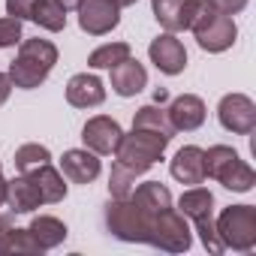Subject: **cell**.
Segmentation results:
<instances>
[{
  "label": "cell",
  "instance_id": "obj_1",
  "mask_svg": "<svg viewBox=\"0 0 256 256\" xmlns=\"http://www.w3.org/2000/svg\"><path fill=\"white\" fill-rule=\"evenodd\" d=\"M54 64H58V46L52 40H40V36L36 40H22L18 42V54L10 64L6 76H10L12 88L34 90L52 76Z\"/></svg>",
  "mask_w": 256,
  "mask_h": 256
},
{
  "label": "cell",
  "instance_id": "obj_2",
  "mask_svg": "<svg viewBox=\"0 0 256 256\" xmlns=\"http://www.w3.org/2000/svg\"><path fill=\"white\" fill-rule=\"evenodd\" d=\"M202 163H205V178H214L232 193H250L256 184V172L229 145H211L208 151H202Z\"/></svg>",
  "mask_w": 256,
  "mask_h": 256
},
{
  "label": "cell",
  "instance_id": "obj_3",
  "mask_svg": "<svg viewBox=\"0 0 256 256\" xmlns=\"http://www.w3.org/2000/svg\"><path fill=\"white\" fill-rule=\"evenodd\" d=\"M169 136L151 133V130H133V133H124L118 148H114V160L126 169H133L136 175H145L151 166H157L169 148Z\"/></svg>",
  "mask_w": 256,
  "mask_h": 256
},
{
  "label": "cell",
  "instance_id": "obj_4",
  "mask_svg": "<svg viewBox=\"0 0 256 256\" xmlns=\"http://www.w3.org/2000/svg\"><path fill=\"white\" fill-rule=\"evenodd\" d=\"M151 217H154V214L142 211L130 196H124V199H108V205H106V211H102V220H106L108 235H114L118 241H126V244H148Z\"/></svg>",
  "mask_w": 256,
  "mask_h": 256
},
{
  "label": "cell",
  "instance_id": "obj_5",
  "mask_svg": "<svg viewBox=\"0 0 256 256\" xmlns=\"http://www.w3.org/2000/svg\"><path fill=\"white\" fill-rule=\"evenodd\" d=\"M178 211L196 226L202 247H205L208 253L220 256V253H223V244H220L217 229H214V193L205 190V187H199V184H196V187H187V190L181 193V199H178Z\"/></svg>",
  "mask_w": 256,
  "mask_h": 256
},
{
  "label": "cell",
  "instance_id": "obj_6",
  "mask_svg": "<svg viewBox=\"0 0 256 256\" xmlns=\"http://www.w3.org/2000/svg\"><path fill=\"white\" fill-rule=\"evenodd\" d=\"M217 238L223 250L250 253L256 247V208L253 205H229L214 220Z\"/></svg>",
  "mask_w": 256,
  "mask_h": 256
},
{
  "label": "cell",
  "instance_id": "obj_7",
  "mask_svg": "<svg viewBox=\"0 0 256 256\" xmlns=\"http://www.w3.org/2000/svg\"><path fill=\"white\" fill-rule=\"evenodd\" d=\"M148 244L166 253H187L193 247V229L190 220L178 211V208H166L160 214L151 217V232H148Z\"/></svg>",
  "mask_w": 256,
  "mask_h": 256
},
{
  "label": "cell",
  "instance_id": "obj_8",
  "mask_svg": "<svg viewBox=\"0 0 256 256\" xmlns=\"http://www.w3.org/2000/svg\"><path fill=\"white\" fill-rule=\"evenodd\" d=\"M217 120L232 136H250L256 130V102L247 94H226L217 102Z\"/></svg>",
  "mask_w": 256,
  "mask_h": 256
},
{
  "label": "cell",
  "instance_id": "obj_9",
  "mask_svg": "<svg viewBox=\"0 0 256 256\" xmlns=\"http://www.w3.org/2000/svg\"><path fill=\"white\" fill-rule=\"evenodd\" d=\"M193 36H196V42H199L202 52H208V54H223V52H229V48L235 46V40H238V24H235L232 16L211 12V16L193 30Z\"/></svg>",
  "mask_w": 256,
  "mask_h": 256
},
{
  "label": "cell",
  "instance_id": "obj_10",
  "mask_svg": "<svg viewBox=\"0 0 256 256\" xmlns=\"http://www.w3.org/2000/svg\"><path fill=\"white\" fill-rule=\"evenodd\" d=\"M120 136H124L120 124L114 118H108V114H94L82 126V142L96 157H112L114 148H118V142H120Z\"/></svg>",
  "mask_w": 256,
  "mask_h": 256
},
{
  "label": "cell",
  "instance_id": "obj_11",
  "mask_svg": "<svg viewBox=\"0 0 256 256\" xmlns=\"http://www.w3.org/2000/svg\"><path fill=\"white\" fill-rule=\"evenodd\" d=\"M120 24V10L112 0H82L78 4V28L88 36H106Z\"/></svg>",
  "mask_w": 256,
  "mask_h": 256
},
{
  "label": "cell",
  "instance_id": "obj_12",
  "mask_svg": "<svg viewBox=\"0 0 256 256\" xmlns=\"http://www.w3.org/2000/svg\"><path fill=\"white\" fill-rule=\"evenodd\" d=\"M148 58L163 76H181L187 70V48L175 34H160L157 40H151Z\"/></svg>",
  "mask_w": 256,
  "mask_h": 256
},
{
  "label": "cell",
  "instance_id": "obj_13",
  "mask_svg": "<svg viewBox=\"0 0 256 256\" xmlns=\"http://www.w3.org/2000/svg\"><path fill=\"white\" fill-rule=\"evenodd\" d=\"M166 114H169V124L175 126V133H193V130H199V126L205 124L208 108H205V100L202 96L181 94V96H175L169 102Z\"/></svg>",
  "mask_w": 256,
  "mask_h": 256
},
{
  "label": "cell",
  "instance_id": "obj_14",
  "mask_svg": "<svg viewBox=\"0 0 256 256\" xmlns=\"http://www.w3.org/2000/svg\"><path fill=\"white\" fill-rule=\"evenodd\" d=\"M102 172V163L88 148H70L60 157V175L72 184H94Z\"/></svg>",
  "mask_w": 256,
  "mask_h": 256
},
{
  "label": "cell",
  "instance_id": "obj_15",
  "mask_svg": "<svg viewBox=\"0 0 256 256\" xmlns=\"http://www.w3.org/2000/svg\"><path fill=\"white\" fill-rule=\"evenodd\" d=\"M66 102L72 108H96L106 102V84L94 72H76L66 82Z\"/></svg>",
  "mask_w": 256,
  "mask_h": 256
},
{
  "label": "cell",
  "instance_id": "obj_16",
  "mask_svg": "<svg viewBox=\"0 0 256 256\" xmlns=\"http://www.w3.org/2000/svg\"><path fill=\"white\" fill-rule=\"evenodd\" d=\"M108 72H112V90L118 96H136L148 88V70L133 54L126 60H120L118 66H112Z\"/></svg>",
  "mask_w": 256,
  "mask_h": 256
},
{
  "label": "cell",
  "instance_id": "obj_17",
  "mask_svg": "<svg viewBox=\"0 0 256 256\" xmlns=\"http://www.w3.org/2000/svg\"><path fill=\"white\" fill-rule=\"evenodd\" d=\"M169 172L178 184H187V187H196L205 181V163H202V148L199 145H184L178 148V154L172 157L169 163Z\"/></svg>",
  "mask_w": 256,
  "mask_h": 256
},
{
  "label": "cell",
  "instance_id": "obj_18",
  "mask_svg": "<svg viewBox=\"0 0 256 256\" xmlns=\"http://www.w3.org/2000/svg\"><path fill=\"white\" fill-rule=\"evenodd\" d=\"M28 178H30V184L36 187L42 205H58V202L66 199V178H64L60 169H54L52 163L36 166L34 172H28Z\"/></svg>",
  "mask_w": 256,
  "mask_h": 256
},
{
  "label": "cell",
  "instance_id": "obj_19",
  "mask_svg": "<svg viewBox=\"0 0 256 256\" xmlns=\"http://www.w3.org/2000/svg\"><path fill=\"white\" fill-rule=\"evenodd\" d=\"M4 205L12 214H34L42 205V199H40V193L28 175H16L12 181H6V202Z\"/></svg>",
  "mask_w": 256,
  "mask_h": 256
},
{
  "label": "cell",
  "instance_id": "obj_20",
  "mask_svg": "<svg viewBox=\"0 0 256 256\" xmlns=\"http://www.w3.org/2000/svg\"><path fill=\"white\" fill-rule=\"evenodd\" d=\"M130 199H133L142 211H148V214H160V211H166V208H172V205H175V199H172L169 187H166V184H160V181H145V184L133 187Z\"/></svg>",
  "mask_w": 256,
  "mask_h": 256
},
{
  "label": "cell",
  "instance_id": "obj_21",
  "mask_svg": "<svg viewBox=\"0 0 256 256\" xmlns=\"http://www.w3.org/2000/svg\"><path fill=\"white\" fill-rule=\"evenodd\" d=\"M28 229H30V235L40 241L42 250H54V247H60V244L66 241V235H70L66 223L58 220V217H52V214H36V217L30 220Z\"/></svg>",
  "mask_w": 256,
  "mask_h": 256
},
{
  "label": "cell",
  "instance_id": "obj_22",
  "mask_svg": "<svg viewBox=\"0 0 256 256\" xmlns=\"http://www.w3.org/2000/svg\"><path fill=\"white\" fill-rule=\"evenodd\" d=\"M133 130H151V133H160V136H169V139L175 136V126L169 124L166 108L157 106V102H148L133 114Z\"/></svg>",
  "mask_w": 256,
  "mask_h": 256
},
{
  "label": "cell",
  "instance_id": "obj_23",
  "mask_svg": "<svg viewBox=\"0 0 256 256\" xmlns=\"http://www.w3.org/2000/svg\"><path fill=\"white\" fill-rule=\"evenodd\" d=\"M151 10H154L157 24L166 34L184 30V0H151Z\"/></svg>",
  "mask_w": 256,
  "mask_h": 256
},
{
  "label": "cell",
  "instance_id": "obj_24",
  "mask_svg": "<svg viewBox=\"0 0 256 256\" xmlns=\"http://www.w3.org/2000/svg\"><path fill=\"white\" fill-rule=\"evenodd\" d=\"M130 54H133L130 42H106V46H100L88 54V66L90 70H112L120 60H126Z\"/></svg>",
  "mask_w": 256,
  "mask_h": 256
},
{
  "label": "cell",
  "instance_id": "obj_25",
  "mask_svg": "<svg viewBox=\"0 0 256 256\" xmlns=\"http://www.w3.org/2000/svg\"><path fill=\"white\" fill-rule=\"evenodd\" d=\"M30 22H36V24H40L42 30H48V34H60V30L66 28V10L58 6L54 0H36Z\"/></svg>",
  "mask_w": 256,
  "mask_h": 256
},
{
  "label": "cell",
  "instance_id": "obj_26",
  "mask_svg": "<svg viewBox=\"0 0 256 256\" xmlns=\"http://www.w3.org/2000/svg\"><path fill=\"white\" fill-rule=\"evenodd\" d=\"M12 163H16V172H18V175H28V172H34L36 166L52 163V151H48L46 145H40V142H28V145L16 148Z\"/></svg>",
  "mask_w": 256,
  "mask_h": 256
},
{
  "label": "cell",
  "instance_id": "obj_27",
  "mask_svg": "<svg viewBox=\"0 0 256 256\" xmlns=\"http://www.w3.org/2000/svg\"><path fill=\"white\" fill-rule=\"evenodd\" d=\"M6 253H12V256H42L46 250H42L40 241L30 235V229L12 226V229H10V238H6Z\"/></svg>",
  "mask_w": 256,
  "mask_h": 256
},
{
  "label": "cell",
  "instance_id": "obj_28",
  "mask_svg": "<svg viewBox=\"0 0 256 256\" xmlns=\"http://www.w3.org/2000/svg\"><path fill=\"white\" fill-rule=\"evenodd\" d=\"M136 172L133 169H126V166H120L118 160H114V166H112V172H108V196L112 199H124V196H130L133 193V187H136Z\"/></svg>",
  "mask_w": 256,
  "mask_h": 256
},
{
  "label": "cell",
  "instance_id": "obj_29",
  "mask_svg": "<svg viewBox=\"0 0 256 256\" xmlns=\"http://www.w3.org/2000/svg\"><path fill=\"white\" fill-rule=\"evenodd\" d=\"M211 12H217L211 0H184V30H196Z\"/></svg>",
  "mask_w": 256,
  "mask_h": 256
},
{
  "label": "cell",
  "instance_id": "obj_30",
  "mask_svg": "<svg viewBox=\"0 0 256 256\" xmlns=\"http://www.w3.org/2000/svg\"><path fill=\"white\" fill-rule=\"evenodd\" d=\"M22 22L18 18H0V48H16L22 42Z\"/></svg>",
  "mask_w": 256,
  "mask_h": 256
},
{
  "label": "cell",
  "instance_id": "obj_31",
  "mask_svg": "<svg viewBox=\"0 0 256 256\" xmlns=\"http://www.w3.org/2000/svg\"><path fill=\"white\" fill-rule=\"evenodd\" d=\"M34 6H36V0H6V16L18 22H30Z\"/></svg>",
  "mask_w": 256,
  "mask_h": 256
},
{
  "label": "cell",
  "instance_id": "obj_32",
  "mask_svg": "<svg viewBox=\"0 0 256 256\" xmlns=\"http://www.w3.org/2000/svg\"><path fill=\"white\" fill-rule=\"evenodd\" d=\"M247 4L250 0H211V6L217 12H223V16H238V12L247 10Z\"/></svg>",
  "mask_w": 256,
  "mask_h": 256
},
{
  "label": "cell",
  "instance_id": "obj_33",
  "mask_svg": "<svg viewBox=\"0 0 256 256\" xmlns=\"http://www.w3.org/2000/svg\"><path fill=\"white\" fill-rule=\"evenodd\" d=\"M10 229H12V217L4 214V217H0V256H6V238H10Z\"/></svg>",
  "mask_w": 256,
  "mask_h": 256
},
{
  "label": "cell",
  "instance_id": "obj_34",
  "mask_svg": "<svg viewBox=\"0 0 256 256\" xmlns=\"http://www.w3.org/2000/svg\"><path fill=\"white\" fill-rule=\"evenodd\" d=\"M10 94H12V82H10L6 72H0V106L10 100Z\"/></svg>",
  "mask_w": 256,
  "mask_h": 256
},
{
  "label": "cell",
  "instance_id": "obj_35",
  "mask_svg": "<svg viewBox=\"0 0 256 256\" xmlns=\"http://www.w3.org/2000/svg\"><path fill=\"white\" fill-rule=\"evenodd\" d=\"M54 4H58V6H64L66 12H72V10H78V4H82V0H54Z\"/></svg>",
  "mask_w": 256,
  "mask_h": 256
},
{
  "label": "cell",
  "instance_id": "obj_36",
  "mask_svg": "<svg viewBox=\"0 0 256 256\" xmlns=\"http://www.w3.org/2000/svg\"><path fill=\"white\" fill-rule=\"evenodd\" d=\"M166 100H169V90H166V88H157V90H154V102H157V106H163Z\"/></svg>",
  "mask_w": 256,
  "mask_h": 256
},
{
  "label": "cell",
  "instance_id": "obj_37",
  "mask_svg": "<svg viewBox=\"0 0 256 256\" xmlns=\"http://www.w3.org/2000/svg\"><path fill=\"white\" fill-rule=\"evenodd\" d=\"M112 4H114L118 10H124V6H136V4H139V0H112Z\"/></svg>",
  "mask_w": 256,
  "mask_h": 256
},
{
  "label": "cell",
  "instance_id": "obj_38",
  "mask_svg": "<svg viewBox=\"0 0 256 256\" xmlns=\"http://www.w3.org/2000/svg\"><path fill=\"white\" fill-rule=\"evenodd\" d=\"M4 202H6V178L0 175V205H4Z\"/></svg>",
  "mask_w": 256,
  "mask_h": 256
},
{
  "label": "cell",
  "instance_id": "obj_39",
  "mask_svg": "<svg viewBox=\"0 0 256 256\" xmlns=\"http://www.w3.org/2000/svg\"><path fill=\"white\" fill-rule=\"evenodd\" d=\"M0 166H4V163H0Z\"/></svg>",
  "mask_w": 256,
  "mask_h": 256
}]
</instances>
